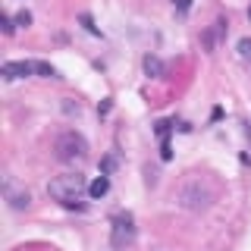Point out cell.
<instances>
[{"label":"cell","mask_w":251,"mask_h":251,"mask_svg":"<svg viewBox=\"0 0 251 251\" xmlns=\"http://www.w3.org/2000/svg\"><path fill=\"white\" fill-rule=\"evenodd\" d=\"M217 201V182L204 173H188L176 188V204L182 210H207Z\"/></svg>","instance_id":"obj_1"},{"label":"cell","mask_w":251,"mask_h":251,"mask_svg":"<svg viewBox=\"0 0 251 251\" xmlns=\"http://www.w3.org/2000/svg\"><path fill=\"white\" fill-rule=\"evenodd\" d=\"M47 192H50L53 201H60L63 207H75L82 210V195L88 192V182H85L82 173H63V176L50 179V185H47Z\"/></svg>","instance_id":"obj_2"},{"label":"cell","mask_w":251,"mask_h":251,"mask_svg":"<svg viewBox=\"0 0 251 251\" xmlns=\"http://www.w3.org/2000/svg\"><path fill=\"white\" fill-rule=\"evenodd\" d=\"M53 154H57V160L63 163H78L88 157V141H85L78 132H60L57 141H53Z\"/></svg>","instance_id":"obj_3"},{"label":"cell","mask_w":251,"mask_h":251,"mask_svg":"<svg viewBox=\"0 0 251 251\" xmlns=\"http://www.w3.org/2000/svg\"><path fill=\"white\" fill-rule=\"evenodd\" d=\"M135 242V217L129 210H120L113 217V226H110V245L113 248H129Z\"/></svg>","instance_id":"obj_4"},{"label":"cell","mask_w":251,"mask_h":251,"mask_svg":"<svg viewBox=\"0 0 251 251\" xmlns=\"http://www.w3.org/2000/svg\"><path fill=\"white\" fill-rule=\"evenodd\" d=\"M31 73H35V60H13V63L0 66V75L3 78H25Z\"/></svg>","instance_id":"obj_5"},{"label":"cell","mask_w":251,"mask_h":251,"mask_svg":"<svg viewBox=\"0 0 251 251\" xmlns=\"http://www.w3.org/2000/svg\"><path fill=\"white\" fill-rule=\"evenodd\" d=\"M223 31H226V22L223 19H217L214 22V25H210L207 31H204V35H201V44H204V50H214V47H217V41H220V38H223Z\"/></svg>","instance_id":"obj_6"},{"label":"cell","mask_w":251,"mask_h":251,"mask_svg":"<svg viewBox=\"0 0 251 251\" xmlns=\"http://www.w3.org/2000/svg\"><path fill=\"white\" fill-rule=\"evenodd\" d=\"M6 201H10L13 210H22L31 204V195L28 192H13V182H6Z\"/></svg>","instance_id":"obj_7"},{"label":"cell","mask_w":251,"mask_h":251,"mask_svg":"<svg viewBox=\"0 0 251 251\" xmlns=\"http://www.w3.org/2000/svg\"><path fill=\"white\" fill-rule=\"evenodd\" d=\"M107 192H110V179L104 176V173H100V176H98V179H94V182L88 185V195H91V198H104Z\"/></svg>","instance_id":"obj_8"},{"label":"cell","mask_w":251,"mask_h":251,"mask_svg":"<svg viewBox=\"0 0 251 251\" xmlns=\"http://www.w3.org/2000/svg\"><path fill=\"white\" fill-rule=\"evenodd\" d=\"M145 73L157 78V75H160V73H163V63H160V60H157V57H145Z\"/></svg>","instance_id":"obj_9"},{"label":"cell","mask_w":251,"mask_h":251,"mask_svg":"<svg viewBox=\"0 0 251 251\" xmlns=\"http://www.w3.org/2000/svg\"><path fill=\"white\" fill-rule=\"evenodd\" d=\"M35 73L44 75V78H53V75H57V69H53L50 63H44V60H35Z\"/></svg>","instance_id":"obj_10"},{"label":"cell","mask_w":251,"mask_h":251,"mask_svg":"<svg viewBox=\"0 0 251 251\" xmlns=\"http://www.w3.org/2000/svg\"><path fill=\"white\" fill-rule=\"evenodd\" d=\"M239 60L251 63V38H242V41H239Z\"/></svg>","instance_id":"obj_11"},{"label":"cell","mask_w":251,"mask_h":251,"mask_svg":"<svg viewBox=\"0 0 251 251\" xmlns=\"http://www.w3.org/2000/svg\"><path fill=\"white\" fill-rule=\"evenodd\" d=\"M78 22H82V25H85V28H88V31H91V35H100V28H98V25H94V19H91V16H88V13H82V16H78Z\"/></svg>","instance_id":"obj_12"},{"label":"cell","mask_w":251,"mask_h":251,"mask_svg":"<svg viewBox=\"0 0 251 251\" xmlns=\"http://www.w3.org/2000/svg\"><path fill=\"white\" fill-rule=\"evenodd\" d=\"M16 25H22V28H28V25H31V13H28V10H22L19 16H16Z\"/></svg>","instance_id":"obj_13"},{"label":"cell","mask_w":251,"mask_h":251,"mask_svg":"<svg viewBox=\"0 0 251 251\" xmlns=\"http://www.w3.org/2000/svg\"><path fill=\"white\" fill-rule=\"evenodd\" d=\"M0 25H3V35H13V31H16V25H13L10 16H0Z\"/></svg>","instance_id":"obj_14"},{"label":"cell","mask_w":251,"mask_h":251,"mask_svg":"<svg viewBox=\"0 0 251 251\" xmlns=\"http://www.w3.org/2000/svg\"><path fill=\"white\" fill-rule=\"evenodd\" d=\"M170 126H173V123H167V120H163V123H157V135H160V138H167V135H170Z\"/></svg>","instance_id":"obj_15"},{"label":"cell","mask_w":251,"mask_h":251,"mask_svg":"<svg viewBox=\"0 0 251 251\" xmlns=\"http://www.w3.org/2000/svg\"><path fill=\"white\" fill-rule=\"evenodd\" d=\"M113 167H116V160H113V157H104V163H100V173H104V176H107V173L113 170Z\"/></svg>","instance_id":"obj_16"},{"label":"cell","mask_w":251,"mask_h":251,"mask_svg":"<svg viewBox=\"0 0 251 251\" xmlns=\"http://www.w3.org/2000/svg\"><path fill=\"white\" fill-rule=\"evenodd\" d=\"M160 157H163V160H170V157H173V148H170V141H167V138H163V148H160Z\"/></svg>","instance_id":"obj_17"},{"label":"cell","mask_w":251,"mask_h":251,"mask_svg":"<svg viewBox=\"0 0 251 251\" xmlns=\"http://www.w3.org/2000/svg\"><path fill=\"white\" fill-rule=\"evenodd\" d=\"M248 19H251V10H248Z\"/></svg>","instance_id":"obj_18"}]
</instances>
